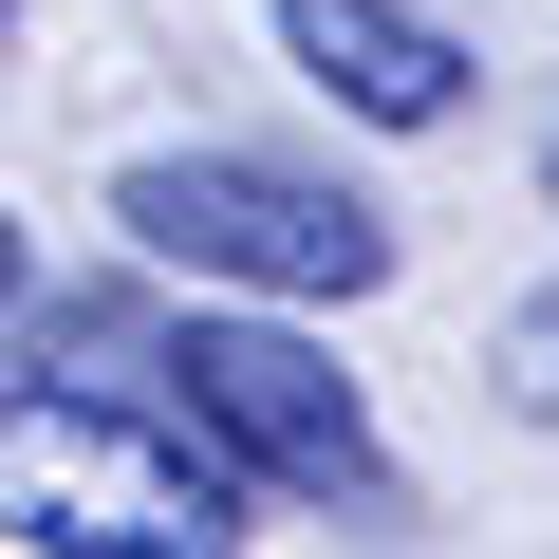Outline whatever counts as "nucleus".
<instances>
[{
  "label": "nucleus",
  "mask_w": 559,
  "mask_h": 559,
  "mask_svg": "<svg viewBox=\"0 0 559 559\" xmlns=\"http://www.w3.org/2000/svg\"><path fill=\"white\" fill-rule=\"evenodd\" d=\"M112 224L187 280H242V299H373L392 280V224L318 168H261V150H150L112 187Z\"/></svg>",
  "instance_id": "f257e3e1"
},
{
  "label": "nucleus",
  "mask_w": 559,
  "mask_h": 559,
  "mask_svg": "<svg viewBox=\"0 0 559 559\" xmlns=\"http://www.w3.org/2000/svg\"><path fill=\"white\" fill-rule=\"evenodd\" d=\"M168 373H187V411H205L280 503H392V448H373V411H355V373H336L318 336H280V318H187Z\"/></svg>",
  "instance_id": "f03ea898"
},
{
  "label": "nucleus",
  "mask_w": 559,
  "mask_h": 559,
  "mask_svg": "<svg viewBox=\"0 0 559 559\" xmlns=\"http://www.w3.org/2000/svg\"><path fill=\"white\" fill-rule=\"evenodd\" d=\"M280 57H299L336 112H373V131H448L466 112V38L429 20V0H280Z\"/></svg>",
  "instance_id": "7ed1b4c3"
},
{
  "label": "nucleus",
  "mask_w": 559,
  "mask_h": 559,
  "mask_svg": "<svg viewBox=\"0 0 559 559\" xmlns=\"http://www.w3.org/2000/svg\"><path fill=\"white\" fill-rule=\"evenodd\" d=\"M485 373H503V411H540V429H559V280H540V299L485 336Z\"/></svg>",
  "instance_id": "20e7f679"
}]
</instances>
